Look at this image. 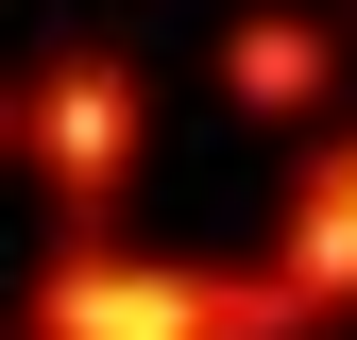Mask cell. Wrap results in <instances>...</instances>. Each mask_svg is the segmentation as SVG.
I'll return each instance as SVG.
<instances>
[{
	"label": "cell",
	"mask_w": 357,
	"mask_h": 340,
	"mask_svg": "<svg viewBox=\"0 0 357 340\" xmlns=\"http://www.w3.org/2000/svg\"><path fill=\"white\" fill-rule=\"evenodd\" d=\"M34 340H306V289L289 272H188V255L68 238L34 272Z\"/></svg>",
	"instance_id": "1"
},
{
	"label": "cell",
	"mask_w": 357,
	"mask_h": 340,
	"mask_svg": "<svg viewBox=\"0 0 357 340\" xmlns=\"http://www.w3.org/2000/svg\"><path fill=\"white\" fill-rule=\"evenodd\" d=\"M34 170H52V204L102 238L119 187H137V85H119V68H52V102H34Z\"/></svg>",
	"instance_id": "2"
},
{
	"label": "cell",
	"mask_w": 357,
	"mask_h": 340,
	"mask_svg": "<svg viewBox=\"0 0 357 340\" xmlns=\"http://www.w3.org/2000/svg\"><path fill=\"white\" fill-rule=\"evenodd\" d=\"M289 289H306V323H324V307H357V137L289 187Z\"/></svg>",
	"instance_id": "3"
},
{
	"label": "cell",
	"mask_w": 357,
	"mask_h": 340,
	"mask_svg": "<svg viewBox=\"0 0 357 340\" xmlns=\"http://www.w3.org/2000/svg\"><path fill=\"white\" fill-rule=\"evenodd\" d=\"M324 34H306V17H238V52H221V85H238V102L255 119H306V102H324Z\"/></svg>",
	"instance_id": "4"
}]
</instances>
